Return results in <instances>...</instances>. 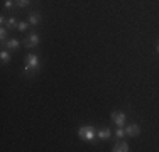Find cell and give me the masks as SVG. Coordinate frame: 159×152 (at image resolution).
Segmentation results:
<instances>
[{
  "label": "cell",
  "instance_id": "6da1fadb",
  "mask_svg": "<svg viewBox=\"0 0 159 152\" xmlns=\"http://www.w3.org/2000/svg\"><path fill=\"white\" fill-rule=\"evenodd\" d=\"M41 68V59L36 54H27L25 58V64H24V74L25 76H32L34 73H37Z\"/></svg>",
  "mask_w": 159,
  "mask_h": 152
},
{
  "label": "cell",
  "instance_id": "7a4b0ae2",
  "mask_svg": "<svg viewBox=\"0 0 159 152\" xmlns=\"http://www.w3.org/2000/svg\"><path fill=\"white\" fill-rule=\"evenodd\" d=\"M78 137L85 142H95L97 139V130L92 127V125H83V127L78 128Z\"/></svg>",
  "mask_w": 159,
  "mask_h": 152
},
{
  "label": "cell",
  "instance_id": "3957f363",
  "mask_svg": "<svg viewBox=\"0 0 159 152\" xmlns=\"http://www.w3.org/2000/svg\"><path fill=\"white\" fill-rule=\"evenodd\" d=\"M39 42H41V36H39L37 32H34V34H31V36H29L27 39L24 41V46L31 49V47H36V46L39 44Z\"/></svg>",
  "mask_w": 159,
  "mask_h": 152
},
{
  "label": "cell",
  "instance_id": "277c9868",
  "mask_svg": "<svg viewBox=\"0 0 159 152\" xmlns=\"http://www.w3.org/2000/svg\"><path fill=\"white\" fill-rule=\"evenodd\" d=\"M112 120L117 127H122L125 123V113L124 112H112Z\"/></svg>",
  "mask_w": 159,
  "mask_h": 152
},
{
  "label": "cell",
  "instance_id": "5b68a950",
  "mask_svg": "<svg viewBox=\"0 0 159 152\" xmlns=\"http://www.w3.org/2000/svg\"><path fill=\"white\" fill-rule=\"evenodd\" d=\"M141 134V127L137 123H130L129 127L125 128V135H130V137H137Z\"/></svg>",
  "mask_w": 159,
  "mask_h": 152
},
{
  "label": "cell",
  "instance_id": "8992f818",
  "mask_svg": "<svg viewBox=\"0 0 159 152\" xmlns=\"http://www.w3.org/2000/svg\"><path fill=\"white\" fill-rule=\"evenodd\" d=\"M110 135H112V132H110V128H100V130L97 132V137L100 140H107V139H110Z\"/></svg>",
  "mask_w": 159,
  "mask_h": 152
},
{
  "label": "cell",
  "instance_id": "52a82bcc",
  "mask_svg": "<svg viewBox=\"0 0 159 152\" xmlns=\"http://www.w3.org/2000/svg\"><path fill=\"white\" fill-rule=\"evenodd\" d=\"M113 152H127L129 150V144L127 142H117L115 145H113Z\"/></svg>",
  "mask_w": 159,
  "mask_h": 152
},
{
  "label": "cell",
  "instance_id": "ba28073f",
  "mask_svg": "<svg viewBox=\"0 0 159 152\" xmlns=\"http://www.w3.org/2000/svg\"><path fill=\"white\" fill-rule=\"evenodd\" d=\"M29 24H31V25H37V24H41V14H37V12L29 14Z\"/></svg>",
  "mask_w": 159,
  "mask_h": 152
},
{
  "label": "cell",
  "instance_id": "9c48e42d",
  "mask_svg": "<svg viewBox=\"0 0 159 152\" xmlns=\"http://www.w3.org/2000/svg\"><path fill=\"white\" fill-rule=\"evenodd\" d=\"M5 46H7V49H9V51H14V49H17L19 46H20V42H19V39H14V37H12V39H9L5 42Z\"/></svg>",
  "mask_w": 159,
  "mask_h": 152
},
{
  "label": "cell",
  "instance_id": "30bf717a",
  "mask_svg": "<svg viewBox=\"0 0 159 152\" xmlns=\"http://www.w3.org/2000/svg\"><path fill=\"white\" fill-rule=\"evenodd\" d=\"M0 59H2L3 64L9 63V61H10V51H5V49H3V51L0 52Z\"/></svg>",
  "mask_w": 159,
  "mask_h": 152
},
{
  "label": "cell",
  "instance_id": "8fae6325",
  "mask_svg": "<svg viewBox=\"0 0 159 152\" xmlns=\"http://www.w3.org/2000/svg\"><path fill=\"white\" fill-rule=\"evenodd\" d=\"M5 24H7V27H9L10 30H12V29H17V25H19V22L16 20V19H14V17H10L9 19V20H7L5 22Z\"/></svg>",
  "mask_w": 159,
  "mask_h": 152
},
{
  "label": "cell",
  "instance_id": "7c38bea8",
  "mask_svg": "<svg viewBox=\"0 0 159 152\" xmlns=\"http://www.w3.org/2000/svg\"><path fill=\"white\" fill-rule=\"evenodd\" d=\"M29 25H31V24H29V20H27V22H19L17 30H19V32H24V30L29 29Z\"/></svg>",
  "mask_w": 159,
  "mask_h": 152
},
{
  "label": "cell",
  "instance_id": "4fadbf2b",
  "mask_svg": "<svg viewBox=\"0 0 159 152\" xmlns=\"http://www.w3.org/2000/svg\"><path fill=\"white\" fill-rule=\"evenodd\" d=\"M16 3L20 7V9H24V7H29V5H31V0H16Z\"/></svg>",
  "mask_w": 159,
  "mask_h": 152
},
{
  "label": "cell",
  "instance_id": "5bb4252c",
  "mask_svg": "<svg viewBox=\"0 0 159 152\" xmlns=\"http://www.w3.org/2000/svg\"><path fill=\"white\" fill-rule=\"evenodd\" d=\"M115 135L119 137V139H122V137L125 135V128H120L119 127V128H117V132H115Z\"/></svg>",
  "mask_w": 159,
  "mask_h": 152
},
{
  "label": "cell",
  "instance_id": "9a60e30c",
  "mask_svg": "<svg viewBox=\"0 0 159 152\" xmlns=\"http://www.w3.org/2000/svg\"><path fill=\"white\" fill-rule=\"evenodd\" d=\"M5 37H7V29H5V27H2V29H0V39L5 41Z\"/></svg>",
  "mask_w": 159,
  "mask_h": 152
},
{
  "label": "cell",
  "instance_id": "2e32d148",
  "mask_svg": "<svg viewBox=\"0 0 159 152\" xmlns=\"http://www.w3.org/2000/svg\"><path fill=\"white\" fill-rule=\"evenodd\" d=\"M14 5H16V0H7L5 2V9H12Z\"/></svg>",
  "mask_w": 159,
  "mask_h": 152
},
{
  "label": "cell",
  "instance_id": "e0dca14e",
  "mask_svg": "<svg viewBox=\"0 0 159 152\" xmlns=\"http://www.w3.org/2000/svg\"><path fill=\"white\" fill-rule=\"evenodd\" d=\"M156 49H157V52H159V44H157V47H156Z\"/></svg>",
  "mask_w": 159,
  "mask_h": 152
}]
</instances>
